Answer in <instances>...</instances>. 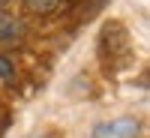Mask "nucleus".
I'll return each mask as SVG.
<instances>
[{
    "label": "nucleus",
    "instance_id": "6",
    "mask_svg": "<svg viewBox=\"0 0 150 138\" xmlns=\"http://www.w3.org/2000/svg\"><path fill=\"white\" fill-rule=\"evenodd\" d=\"M39 138H60L57 132H45V135H39Z\"/></svg>",
    "mask_w": 150,
    "mask_h": 138
},
{
    "label": "nucleus",
    "instance_id": "7",
    "mask_svg": "<svg viewBox=\"0 0 150 138\" xmlns=\"http://www.w3.org/2000/svg\"><path fill=\"white\" fill-rule=\"evenodd\" d=\"M3 3H9V0H0V6H3Z\"/></svg>",
    "mask_w": 150,
    "mask_h": 138
},
{
    "label": "nucleus",
    "instance_id": "4",
    "mask_svg": "<svg viewBox=\"0 0 150 138\" xmlns=\"http://www.w3.org/2000/svg\"><path fill=\"white\" fill-rule=\"evenodd\" d=\"M12 72H15V66H12L9 60H6V57H0V75H3V78H9Z\"/></svg>",
    "mask_w": 150,
    "mask_h": 138
},
{
    "label": "nucleus",
    "instance_id": "5",
    "mask_svg": "<svg viewBox=\"0 0 150 138\" xmlns=\"http://www.w3.org/2000/svg\"><path fill=\"white\" fill-rule=\"evenodd\" d=\"M3 123H6V111H3V105H0V129H3Z\"/></svg>",
    "mask_w": 150,
    "mask_h": 138
},
{
    "label": "nucleus",
    "instance_id": "3",
    "mask_svg": "<svg viewBox=\"0 0 150 138\" xmlns=\"http://www.w3.org/2000/svg\"><path fill=\"white\" fill-rule=\"evenodd\" d=\"M63 0H24V9L27 12H36V15H48V12H54Z\"/></svg>",
    "mask_w": 150,
    "mask_h": 138
},
{
    "label": "nucleus",
    "instance_id": "2",
    "mask_svg": "<svg viewBox=\"0 0 150 138\" xmlns=\"http://www.w3.org/2000/svg\"><path fill=\"white\" fill-rule=\"evenodd\" d=\"M24 36V27H21V21H15L9 15V12H0V48H6V45H15L18 39Z\"/></svg>",
    "mask_w": 150,
    "mask_h": 138
},
{
    "label": "nucleus",
    "instance_id": "1",
    "mask_svg": "<svg viewBox=\"0 0 150 138\" xmlns=\"http://www.w3.org/2000/svg\"><path fill=\"white\" fill-rule=\"evenodd\" d=\"M138 132H141V123L135 117H117V120L99 123L90 138H138Z\"/></svg>",
    "mask_w": 150,
    "mask_h": 138
}]
</instances>
